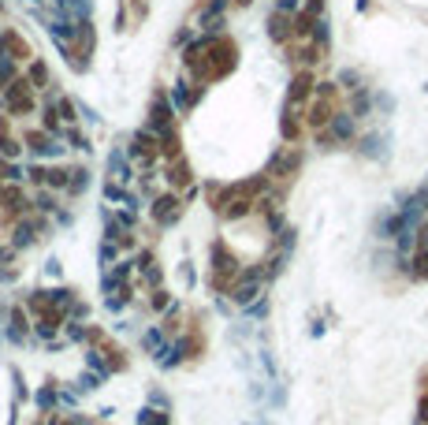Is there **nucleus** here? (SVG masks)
I'll use <instances>...</instances> for the list:
<instances>
[{
    "label": "nucleus",
    "instance_id": "1",
    "mask_svg": "<svg viewBox=\"0 0 428 425\" xmlns=\"http://www.w3.org/2000/svg\"><path fill=\"white\" fill-rule=\"evenodd\" d=\"M4 53H11V60H30L26 41H23V38H15V34H8V38H4Z\"/></svg>",
    "mask_w": 428,
    "mask_h": 425
}]
</instances>
